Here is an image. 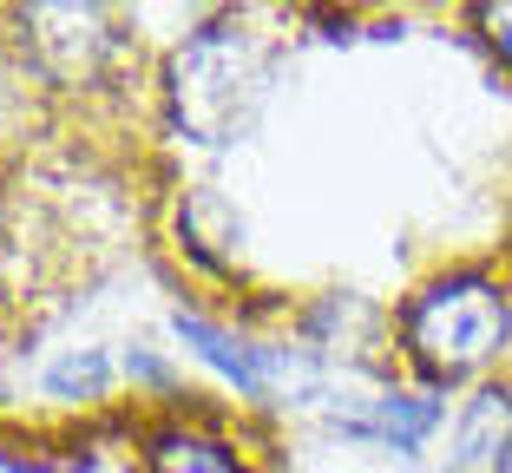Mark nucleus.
<instances>
[{
	"label": "nucleus",
	"instance_id": "obj_8",
	"mask_svg": "<svg viewBox=\"0 0 512 473\" xmlns=\"http://www.w3.org/2000/svg\"><path fill=\"white\" fill-rule=\"evenodd\" d=\"M480 27H486V40H493V53L512 66V0H506V7H486Z\"/></svg>",
	"mask_w": 512,
	"mask_h": 473
},
{
	"label": "nucleus",
	"instance_id": "obj_3",
	"mask_svg": "<svg viewBox=\"0 0 512 473\" xmlns=\"http://www.w3.org/2000/svg\"><path fill=\"white\" fill-rule=\"evenodd\" d=\"M512 441V395H480L460 421V473H486Z\"/></svg>",
	"mask_w": 512,
	"mask_h": 473
},
{
	"label": "nucleus",
	"instance_id": "obj_7",
	"mask_svg": "<svg viewBox=\"0 0 512 473\" xmlns=\"http://www.w3.org/2000/svg\"><path fill=\"white\" fill-rule=\"evenodd\" d=\"M53 388H60V395H99V388H106V362H99V355H86V362H66V368H53Z\"/></svg>",
	"mask_w": 512,
	"mask_h": 473
},
{
	"label": "nucleus",
	"instance_id": "obj_1",
	"mask_svg": "<svg viewBox=\"0 0 512 473\" xmlns=\"http://www.w3.org/2000/svg\"><path fill=\"white\" fill-rule=\"evenodd\" d=\"M401 329L427 375H467L506 336V296L486 276H453V283H434L427 296H414Z\"/></svg>",
	"mask_w": 512,
	"mask_h": 473
},
{
	"label": "nucleus",
	"instance_id": "obj_6",
	"mask_svg": "<svg viewBox=\"0 0 512 473\" xmlns=\"http://www.w3.org/2000/svg\"><path fill=\"white\" fill-rule=\"evenodd\" d=\"M427 421H434V408H427V401H414V408H407V401H381V428H388L401 447H414V441H421V434H427Z\"/></svg>",
	"mask_w": 512,
	"mask_h": 473
},
{
	"label": "nucleus",
	"instance_id": "obj_4",
	"mask_svg": "<svg viewBox=\"0 0 512 473\" xmlns=\"http://www.w3.org/2000/svg\"><path fill=\"white\" fill-rule=\"evenodd\" d=\"M178 336H184V342H197V355H204L211 368H224V375H230V382L243 388V395H256V388H263V368H256V362H250V355H243V349H237L230 336H217L211 322H197V316H178Z\"/></svg>",
	"mask_w": 512,
	"mask_h": 473
},
{
	"label": "nucleus",
	"instance_id": "obj_5",
	"mask_svg": "<svg viewBox=\"0 0 512 473\" xmlns=\"http://www.w3.org/2000/svg\"><path fill=\"white\" fill-rule=\"evenodd\" d=\"M151 473H237V460L211 441H191V434H158L151 441Z\"/></svg>",
	"mask_w": 512,
	"mask_h": 473
},
{
	"label": "nucleus",
	"instance_id": "obj_2",
	"mask_svg": "<svg viewBox=\"0 0 512 473\" xmlns=\"http://www.w3.org/2000/svg\"><path fill=\"white\" fill-rule=\"evenodd\" d=\"M230 86L256 92L250 46L230 40V33H204V40H197L191 53L178 60V112L197 125V132L224 138L230 125L243 119V112H237V92H230Z\"/></svg>",
	"mask_w": 512,
	"mask_h": 473
}]
</instances>
